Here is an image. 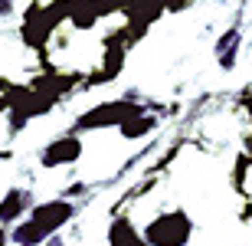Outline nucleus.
Segmentation results:
<instances>
[{"label":"nucleus","mask_w":252,"mask_h":246,"mask_svg":"<svg viewBox=\"0 0 252 246\" xmlns=\"http://www.w3.org/2000/svg\"><path fill=\"white\" fill-rule=\"evenodd\" d=\"M75 213H79V207H75L72 197L59 194L53 200H43L20 220L17 227H10V240H13V246H43L56 237L59 230L69 227L75 220Z\"/></svg>","instance_id":"nucleus-1"},{"label":"nucleus","mask_w":252,"mask_h":246,"mask_svg":"<svg viewBox=\"0 0 252 246\" xmlns=\"http://www.w3.org/2000/svg\"><path fill=\"white\" fill-rule=\"evenodd\" d=\"M141 230L151 246H190L196 237V220L184 204H170L151 213L141 223Z\"/></svg>","instance_id":"nucleus-2"},{"label":"nucleus","mask_w":252,"mask_h":246,"mask_svg":"<svg viewBox=\"0 0 252 246\" xmlns=\"http://www.w3.org/2000/svg\"><path fill=\"white\" fill-rule=\"evenodd\" d=\"M151 105L148 102H141L138 95H122V99H108V102H98L92 105V108H85L82 115H75V122L72 128L79 135L85 132H108V128H122L128 118H134V115L141 112H148Z\"/></svg>","instance_id":"nucleus-3"},{"label":"nucleus","mask_w":252,"mask_h":246,"mask_svg":"<svg viewBox=\"0 0 252 246\" xmlns=\"http://www.w3.org/2000/svg\"><path fill=\"white\" fill-rule=\"evenodd\" d=\"M82 158H85V141H82V135L75 132V128H69L65 135H59V138L46 141V148L39 151V168H43V171L72 168V164H79Z\"/></svg>","instance_id":"nucleus-4"},{"label":"nucleus","mask_w":252,"mask_h":246,"mask_svg":"<svg viewBox=\"0 0 252 246\" xmlns=\"http://www.w3.org/2000/svg\"><path fill=\"white\" fill-rule=\"evenodd\" d=\"M105 243L108 246H151L144 240V230L141 223L131 213L125 210H115L112 220H108V227H105Z\"/></svg>","instance_id":"nucleus-5"},{"label":"nucleus","mask_w":252,"mask_h":246,"mask_svg":"<svg viewBox=\"0 0 252 246\" xmlns=\"http://www.w3.org/2000/svg\"><path fill=\"white\" fill-rule=\"evenodd\" d=\"M33 207L36 204H33V190L30 187H10L0 197V227H17Z\"/></svg>","instance_id":"nucleus-6"},{"label":"nucleus","mask_w":252,"mask_h":246,"mask_svg":"<svg viewBox=\"0 0 252 246\" xmlns=\"http://www.w3.org/2000/svg\"><path fill=\"white\" fill-rule=\"evenodd\" d=\"M158 128H160V115L154 112V108H148V112L128 118V122L118 128V138H122V141H144V138H151Z\"/></svg>","instance_id":"nucleus-7"},{"label":"nucleus","mask_w":252,"mask_h":246,"mask_svg":"<svg viewBox=\"0 0 252 246\" xmlns=\"http://www.w3.org/2000/svg\"><path fill=\"white\" fill-rule=\"evenodd\" d=\"M239 43H243V36H239L236 27H229L226 33H220V39H216V59H220L223 69L236 66V49H239Z\"/></svg>","instance_id":"nucleus-8"},{"label":"nucleus","mask_w":252,"mask_h":246,"mask_svg":"<svg viewBox=\"0 0 252 246\" xmlns=\"http://www.w3.org/2000/svg\"><path fill=\"white\" fill-rule=\"evenodd\" d=\"M13 240H10V227H0V246H10Z\"/></svg>","instance_id":"nucleus-9"}]
</instances>
